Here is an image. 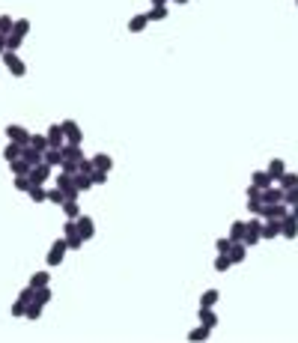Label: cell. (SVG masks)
Returning a JSON list of instances; mask_svg holds the SVG:
<instances>
[{
  "instance_id": "cell-40",
  "label": "cell",
  "mask_w": 298,
  "mask_h": 343,
  "mask_svg": "<svg viewBox=\"0 0 298 343\" xmlns=\"http://www.w3.org/2000/svg\"><path fill=\"white\" fill-rule=\"evenodd\" d=\"M12 185H15V191H24V194H27V191L33 188V182H30V176H15V182H12Z\"/></svg>"
},
{
  "instance_id": "cell-33",
  "label": "cell",
  "mask_w": 298,
  "mask_h": 343,
  "mask_svg": "<svg viewBox=\"0 0 298 343\" xmlns=\"http://www.w3.org/2000/svg\"><path fill=\"white\" fill-rule=\"evenodd\" d=\"M39 317H42V305H39V302H30V305H27V311H24V320L36 323Z\"/></svg>"
},
{
  "instance_id": "cell-56",
  "label": "cell",
  "mask_w": 298,
  "mask_h": 343,
  "mask_svg": "<svg viewBox=\"0 0 298 343\" xmlns=\"http://www.w3.org/2000/svg\"><path fill=\"white\" fill-rule=\"evenodd\" d=\"M149 3H152V6H167L170 0H149Z\"/></svg>"
},
{
  "instance_id": "cell-19",
  "label": "cell",
  "mask_w": 298,
  "mask_h": 343,
  "mask_svg": "<svg viewBox=\"0 0 298 343\" xmlns=\"http://www.w3.org/2000/svg\"><path fill=\"white\" fill-rule=\"evenodd\" d=\"M21 158H24V161H27L30 167H36V164H42V152H39V149H33L30 143H27V146L21 149Z\"/></svg>"
},
{
  "instance_id": "cell-18",
  "label": "cell",
  "mask_w": 298,
  "mask_h": 343,
  "mask_svg": "<svg viewBox=\"0 0 298 343\" xmlns=\"http://www.w3.org/2000/svg\"><path fill=\"white\" fill-rule=\"evenodd\" d=\"M21 149H24L21 143H15V140H9V143L3 146V161L9 164V161H15V158H21Z\"/></svg>"
},
{
  "instance_id": "cell-28",
  "label": "cell",
  "mask_w": 298,
  "mask_h": 343,
  "mask_svg": "<svg viewBox=\"0 0 298 343\" xmlns=\"http://www.w3.org/2000/svg\"><path fill=\"white\" fill-rule=\"evenodd\" d=\"M48 203H54V206H63V203H66V191H63L60 185L48 188Z\"/></svg>"
},
{
  "instance_id": "cell-51",
  "label": "cell",
  "mask_w": 298,
  "mask_h": 343,
  "mask_svg": "<svg viewBox=\"0 0 298 343\" xmlns=\"http://www.w3.org/2000/svg\"><path fill=\"white\" fill-rule=\"evenodd\" d=\"M9 311H12V317H15V320H24V311H27V305H24V302L18 299V302H15V305H12Z\"/></svg>"
},
{
  "instance_id": "cell-58",
  "label": "cell",
  "mask_w": 298,
  "mask_h": 343,
  "mask_svg": "<svg viewBox=\"0 0 298 343\" xmlns=\"http://www.w3.org/2000/svg\"><path fill=\"white\" fill-rule=\"evenodd\" d=\"M296 3H298V0H296Z\"/></svg>"
},
{
  "instance_id": "cell-5",
  "label": "cell",
  "mask_w": 298,
  "mask_h": 343,
  "mask_svg": "<svg viewBox=\"0 0 298 343\" xmlns=\"http://www.w3.org/2000/svg\"><path fill=\"white\" fill-rule=\"evenodd\" d=\"M260 227H263V221H257V218H251V221H248V230H245V239H242L248 248H254V245H260V242H263Z\"/></svg>"
},
{
  "instance_id": "cell-30",
  "label": "cell",
  "mask_w": 298,
  "mask_h": 343,
  "mask_svg": "<svg viewBox=\"0 0 298 343\" xmlns=\"http://www.w3.org/2000/svg\"><path fill=\"white\" fill-rule=\"evenodd\" d=\"M278 185H281L284 191H287V188H296V185H298V173H296V170H287V173L278 179Z\"/></svg>"
},
{
  "instance_id": "cell-44",
  "label": "cell",
  "mask_w": 298,
  "mask_h": 343,
  "mask_svg": "<svg viewBox=\"0 0 298 343\" xmlns=\"http://www.w3.org/2000/svg\"><path fill=\"white\" fill-rule=\"evenodd\" d=\"M60 173H69V176H75L78 173V161H69V158H63V164L57 167Z\"/></svg>"
},
{
  "instance_id": "cell-23",
  "label": "cell",
  "mask_w": 298,
  "mask_h": 343,
  "mask_svg": "<svg viewBox=\"0 0 298 343\" xmlns=\"http://www.w3.org/2000/svg\"><path fill=\"white\" fill-rule=\"evenodd\" d=\"M245 230H248V221H242V218L233 221V224H230V239H233V242H242V239H245Z\"/></svg>"
},
{
  "instance_id": "cell-20",
  "label": "cell",
  "mask_w": 298,
  "mask_h": 343,
  "mask_svg": "<svg viewBox=\"0 0 298 343\" xmlns=\"http://www.w3.org/2000/svg\"><path fill=\"white\" fill-rule=\"evenodd\" d=\"M284 173H287V161H284V158H272V161H269V176L278 182Z\"/></svg>"
},
{
  "instance_id": "cell-34",
  "label": "cell",
  "mask_w": 298,
  "mask_h": 343,
  "mask_svg": "<svg viewBox=\"0 0 298 343\" xmlns=\"http://www.w3.org/2000/svg\"><path fill=\"white\" fill-rule=\"evenodd\" d=\"M30 146H33V149H39V152H45V149H48V137H45V134H33V131H30Z\"/></svg>"
},
{
  "instance_id": "cell-17",
  "label": "cell",
  "mask_w": 298,
  "mask_h": 343,
  "mask_svg": "<svg viewBox=\"0 0 298 343\" xmlns=\"http://www.w3.org/2000/svg\"><path fill=\"white\" fill-rule=\"evenodd\" d=\"M146 27H149V15H146V12H140V15H134V18L128 21V30H131V33H143Z\"/></svg>"
},
{
  "instance_id": "cell-9",
  "label": "cell",
  "mask_w": 298,
  "mask_h": 343,
  "mask_svg": "<svg viewBox=\"0 0 298 343\" xmlns=\"http://www.w3.org/2000/svg\"><path fill=\"white\" fill-rule=\"evenodd\" d=\"M78 233L84 236V242H90L96 236V221L90 215H78Z\"/></svg>"
},
{
  "instance_id": "cell-57",
  "label": "cell",
  "mask_w": 298,
  "mask_h": 343,
  "mask_svg": "<svg viewBox=\"0 0 298 343\" xmlns=\"http://www.w3.org/2000/svg\"><path fill=\"white\" fill-rule=\"evenodd\" d=\"M170 3H179V6H185V3H191V0H170Z\"/></svg>"
},
{
  "instance_id": "cell-37",
  "label": "cell",
  "mask_w": 298,
  "mask_h": 343,
  "mask_svg": "<svg viewBox=\"0 0 298 343\" xmlns=\"http://www.w3.org/2000/svg\"><path fill=\"white\" fill-rule=\"evenodd\" d=\"M24 45V36H18V33H9L6 36V51H18Z\"/></svg>"
},
{
  "instance_id": "cell-6",
  "label": "cell",
  "mask_w": 298,
  "mask_h": 343,
  "mask_svg": "<svg viewBox=\"0 0 298 343\" xmlns=\"http://www.w3.org/2000/svg\"><path fill=\"white\" fill-rule=\"evenodd\" d=\"M287 212H290V206L287 203H263V212H260V218H287Z\"/></svg>"
},
{
  "instance_id": "cell-27",
  "label": "cell",
  "mask_w": 298,
  "mask_h": 343,
  "mask_svg": "<svg viewBox=\"0 0 298 343\" xmlns=\"http://www.w3.org/2000/svg\"><path fill=\"white\" fill-rule=\"evenodd\" d=\"M27 194H30L33 203H48V188H45V185H33Z\"/></svg>"
},
{
  "instance_id": "cell-50",
  "label": "cell",
  "mask_w": 298,
  "mask_h": 343,
  "mask_svg": "<svg viewBox=\"0 0 298 343\" xmlns=\"http://www.w3.org/2000/svg\"><path fill=\"white\" fill-rule=\"evenodd\" d=\"M33 296H36V290H33V287H30V284H27V287H24V290H21V293H18V299H21V302H24V305H30V302H33Z\"/></svg>"
},
{
  "instance_id": "cell-3",
  "label": "cell",
  "mask_w": 298,
  "mask_h": 343,
  "mask_svg": "<svg viewBox=\"0 0 298 343\" xmlns=\"http://www.w3.org/2000/svg\"><path fill=\"white\" fill-rule=\"evenodd\" d=\"M60 125H63V134H66L69 143H84V131H81V125L75 119H63Z\"/></svg>"
},
{
  "instance_id": "cell-52",
  "label": "cell",
  "mask_w": 298,
  "mask_h": 343,
  "mask_svg": "<svg viewBox=\"0 0 298 343\" xmlns=\"http://www.w3.org/2000/svg\"><path fill=\"white\" fill-rule=\"evenodd\" d=\"M248 212L260 218V212H263V200H248Z\"/></svg>"
},
{
  "instance_id": "cell-4",
  "label": "cell",
  "mask_w": 298,
  "mask_h": 343,
  "mask_svg": "<svg viewBox=\"0 0 298 343\" xmlns=\"http://www.w3.org/2000/svg\"><path fill=\"white\" fill-rule=\"evenodd\" d=\"M260 236H263V242L281 239V221H278V218H266L263 227H260Z\"/></svg>"
},
{
  "instance_id": "cell-13",
  "label": "cell",
  "mask_w": 298,
  "mask_h": 343,
  "mask_svg": "<svg viewBox=\"0 0 298 343\" xmlns=\"http://www.w3.org/2000/svg\"><path fill=\"white\" fill-rule=\"evenodd\" d=\"M197 317H200V323H203L206 329H218V323H221V320H218V314H215V308H200V314H197Z\"/></svg>"
},
{
  "instance_id": "cell-55",
  "label": "cell",
  "mask_w": 298,
  "mask_h": 343,
  "mask_svg": "<svg viewBox=\"0 0 298 343\" xmlns=\"http://www.w3.org/2000/svg\"><path fill=\"white\" fill-rule=\"evenodd\" d=\"M3 51H6V36L0 33V54H3Z\"/></svg>"
},
{
  "instance_id": "cell-16",
  "label": "cell",
  "mask_w": 298,
  "mask_h": 343,
  "mask_svg": "<svg viewBox=\"0 0 298 343\" xmlns=\"http://www.w3.org/2000/svg\"><path fill=\"white\" fill-rule=\"evenodd\" d=\"M245 257H248V245H245V242H233V248H230V260H233V266L245 263Z\"/></svg>"
},
{
  "instance_id": "cell-25",
  "label": "cell",
  "mask_w": 298,
  "mask_h": 343,
  "mask_svg": "<svg viewBox=\"0 0 298 343\" xmlns=\"http://www.w3.org/2000/svg\"><path fill=\"white\" fill-rule=\"evenodd\" d=\"M209 332H212V329H206V326L200 323L197 329H191V332H188V341H191V343H203V341H209Z\"/></svg>"
},
{
  "instance_id": "cell-38",
  "label": "cell",
  "mask_w": 298,
  "mask_h": 343,
  "mask_svg": "<svg viewBox=\"0 0 298 343\" xmlns=\"http://www.w3.org/2000/svg\"><path fill=\"white\" fill-rule=\"evenodd\" d=\"M66 248H69V251H81V248H84V236H81V233L66 236Z\"/></svg>"
},
{
  "instance_id": "cell-31",
  "label": "cell",
  "mask_w": 298,
  "mask_h": 343,
  "mask_svg": "<svg viewBox=\"0 0 298 343\" xmlns=\"http://www.w3.org/2000/svg\"><path fill=\"white\" fill-rule=\"evenodd\" d=\"M60 209H63V215H66V218H78V215H81V206H78V200H66Z\"/></svg>"
},
{
  "instance_id": "cell-29",
  "label": "cell",
  "mask_w": 298,
  "mask_h": 343,
  "mask_svg": "<svg viewBox=\"0 0 298 343\" xmlns=\"http://www.w3.org/2000/svg\"><path fill=\"white\" fill-rule=\"evenodd\" d=\"M48 284H51V272H36V275H30V287H33V290L48 287Z\"/></svg>"
},
{
  "instance_id": "cell-24",
  "label": "cell",
  "mask_w": 298,
  "mask_h": 343,
  "mask_svg": "<svg viewBox=\"0 0 298 343\" xmlns=\"http://www.w3.org/2000/svg\"><path fill=\"white\" fill-rule=\"evenodd\" d=\"M33 302H39L42 308H45V305H51V302H54V290H51V284H48V287H39V290H36V296H33Z\"/></svg>"
},
{
  "instance_id": "cell-35",
  "label": "cell",
  "mask_w": 298,
  "mask_h": 343,
  "mask_svg": "<svg viewBox=\"0 0 298 343\" xmlns=\"http://www.w3.org/2000/svg\"><path fill=\"white\" fill-rule=\"evenodd\" d=\"M75 185H78V191L84 194V191H90V188H93V179H90L87 173H75Z\"/></svg>"
},
{
  "instance_id": "cell-36",
  "label": "cell",
  "mask_w": 298,
  "mask_h": 343,
  "mask_svg": "<svg viewBox=\"0 0 298 343\" xmlns=\"http://www.w3.org/2000/svg\"><path fill=\"white\" fill-rule=\"evenodd\" d=\"M146 15H149V24H152V21H164V18H167V6H152Z\"/></svg>"
},
{
  "instance_id": "cell-43",
  "label": "cell",
  "mask_w": 298,
  "mask_h": 343,
  "mask_svg": "<svg viewBox=\"0 0 298 343\" xmlns=\"http://www.w3.org/2000/svg\"><path fill=\"white\" fill-rule=\"evenodd\" d=\"M12 33L27 36V33H30V21H27V18H15V30H12Z\"/></svg>"
},
{
  "instance_id": "cell-11",
  "label": "cell",
  "mask_w": 298,
  "mask_h": 343,
  "mask_svg": "<svg viewBox=\"0 0 298 343\" xmlns=\"http://www.w3.org/2000/svg\"><path fill=\"white\" fill-rule=\"evenodd\" d=\"M60 152H63V158H69V161H81L84 158V149H81V143H63L60 146Z\"/></svg>"
},
{
  "instance_id": "cell-45",
  "label": "cell",
  "mask_w": 298,
  "mask_h": 343,
  "mask_svg": "<svg viewBox=\"0 0 298 343\" xmlns=\"http://www.w3.org/2000/svg\"><path fill=\"white\" fill-rule=\"evenodd\" d=\"M93 170H96V164H93V158H87V155H84V158L78 161V173H87V176H90Z\"/></svg>"
},
{
  "instance_id": "cell-39",
  "label": "cell",
  "mask_w": 298,
  "mask_h": 343,
  "mask_svg": "<svg viewBox=\"0 0 298 343\" xmlns=\"http://www.w3.org/2000/svg\"><path fill=\"white\" fill-rule=\"evenodd\" d=\"M9 75H12V78H24V75H27V63H24V60L12 63V66H9Z\"/></svg>"
},
{
  "instance_id": "cell-26",
  "label": "cell",
  "mask_w": 298,
  "mask_h": 343,
  "mask_svg": "<svg viewBox=\"0 0 298 343\" xmlns=\"http://www.w3.org/2000/svg\"><path fill=\"white\" fill-rule=\"evenodd\" d=\"M221 302V293L218 290H206L203 296H200V308H215Z\"/></svg>"
},
{
  "instance_id": "cell-42",
  "label": "cell",
  "mask_w": 298,
  "mask_h": 343,
  "mask_svg": "<svg viewBox=\"0 0 298 343\" xmlns=\"http://www.w3.org/2000/svg\"><path fill=\"white\" fill-rule=\"evenodd\" d=\"M284 203H287L290 209H293V206H298V185H296V188H287V191H284Z\"/></svg>"
},
{
  "instance_id": "cell-8",
  "label": "cell",
  "mask_w": 298,
  "mask_h": 343,
  "mask_svg": "<svg viewBox=\"0 0 298 343\" xmlns=\"http://www.w3.org/2000/svg\"><path fill=\"white\" fill-rule=\"evenodd\" d=\"M51 170H54V167H48L45 161L36 164V167H30V182H33V185H45V182L51 179Z\"/></svg>"
},
{
  "instance_id": "cell-14",
  "label": "cell",
  "mask_w": 298,
  "mask_h": 343,
  "mask_svg": "<svg viewBox=\"0 0 298 343\" xmlns=\"http://www.w3.org/2000/svg\"><path fill=\"white\" fill-rule=\"evenodd\" d=\"M42 161H45L48 167H60V164H63V152L54 149V146H48V149L42 152Z\"/></svg>"
},
{
  "instance_id": "cell-53",
  "label": "cell",
  "mask_w": 298,
  "mask_h": 343,
  "mask_svg": "<svg viewBox=\"0 0 298 343\" xmlns=\"http://www.w3.org/2000/svg\"><path fill=\"white\" fill-rule=\"evenodd\" d=\"M245 197H248V200H260V188H257L254 182H251V185L245 188Z\"/></svg>"
},
{
  "instance_id": "cell-12",
  "label": "cell",
  "mask_w": 298,
  "mask_h": 343,
  "mask_svg": "<svg viewBox=\"0 0 298 343\" xmlns=\"http://www.w3.org/2000/svg\"><path fill=\"white\" fill-rule=\"evenodd\" d=\"M281 236L284 239H298V221L290 218V212H287V218H281Z\"/></svg>"
},
{
  "instance_id": "cell-32",
  "label": "cell",
  "mask_w": 298,
  "mask_h": 343,
  "mask_svg": "<svg viewBox=\"0 0 298 343\" xmlns=\"http://www.w3.org/2000/svg\"><path fill=\"white\" fill-rule=\"evenodd\" d=\"M230 269H233L230 254H218V257H215V272H230Z\"/></svg>"
},
{
  "instance_id": "cell-1",
  "label": "cell",
  "mask_w": 298,
  "mask_h": 343,
  "mask_svg": "<svg viewBox=\"0 0 298 343\" xmlns=\"http://www.w3.org/2000/svg\"><path fill=\"white\" fill-rule=\"evenodd\" d=\"M66 236L63 239H57L54 245H51V251L45 254V266H63V257H66Z\"/></svg>"
},
{
  "instance_id": "cell-15",
  "label": "cell",
  "mask_w": 298,
  "mask_h": 343,
  "mask_svg": "<svg viewBox=\"0 0 298 343\" xmlns=\"http://www.w3.org/2000/svg\"><path fill=\"white\" fill-rule=\"evenodd\" d=\"M251 182H254L260 191H263V188H269V185H275V179L269 176V170H254V173H251Z\"/></svg>"
},
{
  "instance_id": "cell-22",
  "label": "cell",
  "mask_w": 298,
  "mask_h": 343,
  "mask_svg": "<svg viewBox=\"0 0 298 343\" xmlns=\"http://www.w3.org/2000/svg\"><path fill=\"white\" fill-rule=\"evenodd\" d=\"M9 173L12 176H30V164L24 158H15V161H9Z\"/></svg>"
},
{
  "instance_id": "cell-7",
  "label": "cell",
  "mask_w": 298,
  "mask_h": 343,
  "mask_svg": "<svg viewBox=\"0 0 298 343\" xmlns=\"http://www.w3.org/2000/svg\"><path fill=\"white\" fill-rule=\"evenodd\" d=\"M45 137H48V146H54V149H60V146L66 143V134H63V125H60V122H54V125H48V131H45Z\"/></svg>"
},
{
  "instance_id": "cell-47",
  "label": "cell",
  "mask_w": 298,
  "mask_h": 343,
  "mask_svg": "<svg viewBox=\"0 0 298 343\" xmlns=\"http://www.w3.org/2000/svg\"><path fill=\"white\" fill-rule=\"evenodd\" d=\"M90 179H93V185H107V173H104V170H99V167L90 173Z\"/></svg>"
},
{
  "instance_id": "cell-54",
  "label": "cell",
  "mask_w": 298,
  "mask_h": 343,
  "mask_svg": "<svg viewBox=\"0 0 298 343\" xmlns=\"http://www.w3.org/2000/svg\"><path fill=\"white\" fill-rule=\"evenodd\" d=\"M290 218H293V221H298V206H293V209H290Z\"/></svg>"
},
{
  "instance_id": "cell-49",
  "label": "cell",
  "mask_w": 298,
  "mask_h": 343,
  "mask_svg": "<svg viewBox=\"0 0 298 343\" xmlns=\"http://www.w3.org/2000/svg\"><path fill=\"white\" fill-rule=\"evenodd\" d=\"M75 233H78V218H69L63 224V236H75Z\"/></svg>"
},
{
  "instance_id": "cell-21",
  "label": "cell",
  "mask_w": 298,
  "mask_h": 343,
  "mask_svg": "<svg viewBox=\"0 0 298 343\" xmlns=\"http://www.w3.org/2000/svg\"><path fill=\"white\" fill-rule=\"evenodd\" d=\"M93 164H96L99 170H104V173L113 170V158H110L107 152H96V155H93Z\"/></svg>"
},
{
  "instance_id": "cell-2",
  "label": "cell",
  "mask_w": 298,
  "mask_h": 343,
  "mask_svg": "<svg viewBox=\"0 0 298 343\" xmlns=\"http://www.w3.org/2000/svg\"><path fill=\"white\" fill-rule=\"evenodd\" d=\"M3 131H6V140H15V143H21V146L30 143V131H27L24 125H18V122H9Z\"/></svg>"
},
{
  "instance_id": "cell-48",
  "label": "cell",
  "mask_w": 298,
  "mask_h": 343,
  "mask_svg": "<svg viewBox=\"0 0 298 343\" xmlns=\"http://www.w3.org/2000/svg\"><path fill=\"white\" fill-rule=\"evenodd\" d=\"M0 60H3V66H6V69H9V66H12V63H18V60H21V57H18V54H15V51H3V54H0Z\"/></svg>"
},
{
  "instance_id": "cell-41",
  "label": "cell",
  "mask_w": 298,
  "mask_h": 343,
  "mask_svg": "<svg viewBox=\"0 0 298 343\" xmlns=\"http://www.w3.org/2000/svg\"><path fill=\"white\" fill-rule=\"evenodd\" d=\"M15 30V18H9V15H0V33L3 36H9Z\"/></svg>"
},
{
  "instance_id": "cell-46",
  "label": "cell",
  "mask_w": 298,
  "mask_h": 343,
  "mask_svg": "<svg viewBox=\"0 0 298 343\" xmlns=\"http://www.w3.org/2000/svg\"><path fill=\"white\" fill-rule=\"evenodd\" d=\"M230 248H233V239H230V236H224V239L215 242V251H218V254H230Z\"/></svg>"
},
{
  "instance_id": "cell-10",
  "label": "cell",
  "mask_w": 298,
  "mask_h": 343,
  "mask_svg": "<svg viewBox=\"0 0 298 343\" xmlns=\"http://www.w3.org/2000/svg\"><path fill=\"white\" fill-rule=\"evenodd\" d=\"M260 200L263 203H284V188L281 185H269L260 191Z\"/></svg>"
}]
</instances>
